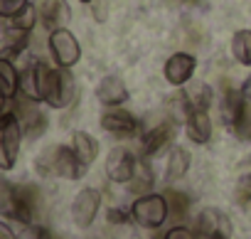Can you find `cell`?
Masks as SVG:
<instances>
[{
  "mask_svg": "<svg viewBox=\"0 0 251 239\" xmlns=\"http://www.w3.org/2000/svg\"><path fill=\"white\" fill-rule=\"evenodd\" d=\"M35 86L37 99L52 108H67L76 96V81L69 69H52L45 62H35Z\"/></svg>",
  "mask_w": 251,
  "mask_h": 239,
  "instance_id": "1",
  "label": "cell"
},
{
  "mask_svg": "<svg viewBox=\"0 0 251 239\" xmlns=\"http://www.w3.org/2000/svg\"><path fill=\"white\" fill-rule=\"evenodd\" d=\"M37 170L42 175H57L67 180H76L84 175L81 160L76 158L74 148H67V146H50L47 151H42L37 158Z\"/></svg>",
  "mask_w": 251,
  "mask_h": 239,
  "instance_id": "2",
  "label": "cell"
},
{
  "mask_svg": "<svg viewBox=\"0 0 251 239\" xmlns=\"http://www.w3.org/2000/svg\"><path fill=\"white\" fill-rule=\"evenodd\" d=\"M40 210V190L35 185H10L8 197L0 205V212L10 219L30 224Z\"/></svg>",
  "mask_w": 251,
  "mask_h": 239,
  "instance_id": "3",
  "label": "cell"
},
{
  "mask_svg": "<svg viewBox=\"0 0 251 239\" xmlns=\"http://www.w3.org/2000/svg\"><path fill=\"white\" fill-rule=\"evenodd\" d=\"M20 136H23V126L18 116L13 111L0 113V168L3 170H10L15 165L20 151Z\"/></svg>",
  "mask_w": 251,
  "mask_h": 239,
  "instance_id": "4",
  "label": "cell"
},
{
  "mask_svg": "<svg viewBox=\"0 0 251 239\" xmlns=\"http://www.w3.org/2000/svg\"><path fill=\"white\" fill-rule=\"evenodd\" d=\"M219 111H222V118L224 124L236 133V136H246L251 131V124H249V111H246V101H244V94L236 91V89H224V96H222V104H219Z\"/></svg>",
  "mask_w": 251,
  "mask_h": 239,
  "instance_id": "5",
  "label": "cell"
},
{
  "mask_svg": "<svg viewBox=\"0 0 251 239\" xmlns=\"http://www.w3.org/2000/svg\"><path fill=\"white\" fill-rule=\"evenodd\" d=\"M168 200L165 195H143L133 202L131 207V217L141 224V227H148V229H158L165 219H168Z\"/></svg>",
  "mask_w": 251,
  "mask_h": 239,
  "instance_id": "6",
  "label": "cell"
},
{
  "mask_svg": "<svg viewBox=\"0 0 251 239\" xmlns=\"http://www.w3.org/2000/svg\"><path fill=\"white\" fill-rule=\"evenodd\" d=\"M13 113L18 116V121H20V126H23V133H25L27 138H37V136L45 133V129H47V116H45L42 108L37 106V99L23 94V96L18 99Z\"/></svg>",
  "mask_w": 251,
  "mask_h": 239,
  "instance_id": "7",
  "label": "cell"
},
{
  "mask_svg": "<svg viewBox=\"0 0 251 239\" xmlns=\"http://www.w3.org/2000/svg\"><path fill=\"white\" fill-rule=\"evenodd\" d=\"M50 52L54 57V62L64 69L74 67L81 57V47L76 42V37L67 30V27H59V30H52L50 35Z\"/></svg>",
  "mask_w": 251,
  "mask_h": 239,
  "instance_id": "8",
  "label": "cell"
},
{
  "mask_svg": "<svg viewBox=\"0 0 251 239\" xmlns=\"http://www.w3.org/2000/svg\"><path fill=\"white\" fill-rule=\"evenodd\" d=\"M101 126H103V131L113 133L116 138H131V136H138V131H141L138 118L118 106H111L108 111H103Z\"/></svg>",
  "mask_w": 251,
  "mask_h": 239,
  "instance_id": "9",
  "label": "cell"
},
{
  "mask_svg": "<svg viewBox=\"0 0 251 239\" xmlns=\"http://www.w3.org/2000/svg\"><path fill=\"white\" fill-rule=\"evenodd\" d=\"M197 232L207 239H231V222L222 210L204 207L197 217Z\"/></svg>",
  "mask_w": 251,
  "mask_h": 239,
  "instance_id": "10",
  "label": "cell"
},
{
  "mask_svg": "<svg viewBox=\"0 0 251 239\" xmlns=\"http://www.w3.org/2000/svg\"><path fill=\"white\" fill-rule=\"evenodd\" d=\"M101 207V192L94 187H84L74 202H72V219L76 227H89L96 219V212Z\"/></svg>",
  "mask_w": 251,
  "mask_h": 239,
  "instance_id": "11",
  "label": "cell"
},
{
  "mask_svg": "<svg viewBox=\"0 0 251 239\" xmlns=\"http://www.w3.org/2000/svg\"><path fill=\"white\" fill-rule=\"evenodd\" d=\"M136 158L131 156V151L126 148H113L106 158V175L113 183H128L136 173Z\"/></svg>",
  "mask_w": 251,
  "mask_h": 239,
  "instance_id": "12",
  "label": "cell"
},
{
  "mask_svg": "<svg viewBox=\"0 0 251 239\" xmlns=\"http://www.w3.org/2000/svg\"><path fill=\"white\" fill-rule=\"evenodd\" d=\"M177 101L182 104L185 113L207 111V108L212 106V101H214V91H212L204 81H190V84L182 89V94H180Z\"/></svg>",
  "mask_w": 251,
  "mask_h": 239,
  "instance_id": "13",
  "label": "cell"
},
{
  "mask_svg": "<svg viewBox=\"0 0 251 239\" xmlns=\"http://www.w3.org/2000/svg\"><path fill=\"white\" fill-rule=\"evenodd\" d=\"M177 136V126L175 121H163L158 124L155 129H151L143 141H141V148H143V156H158L163 148H168Z\"/></svg>",
  "mask_w": 251,
  "mask_h": 239,
  "instance_id": "14",
  "label": "cell"
},
{
  "mask_svg": "<svg viewBox=\"0 0 251 239\" xmlns=\"http://www.w3.org/2000/svg\"><path fill=\"white\" fill-rule=\"evenodd\" d=\"M195 67H197V62H195L192 54L177 52V54H173V57L165 62V79H168L170 84H175V86H182V84H187V81L192 79Z\"/></svg>",
  "mask_w": 251,
  "mask_h": 239,
  "instance_id": "15",
  "label": "cell"
},
{
  "mask_svg": "<svg viewBox=\"0 0 251 239\" xmlns=\"http://www.w3.org/2000/svg\"><path fill=\"white\" fill-rule=\"evenodd\" d=\"M40 18H42V25L47 30H59V27H64L69 23L72 10L67 5V0H42Z\"/></svg>",
  "mask_w": 251,
  "mask_h": 239,
  "instance_id": "16",
  "label": "cell"
},
{
  "mask_svg": "<svg viewBox=\"0 0 251 239\" xmlns=\"http://www.w3.org/2000/svg\"><path fill=\"white\" fill-rule=\"evenodd\" d=\"M96 96L103 106H121L123 101H128V89H126V84L121 81V77H103L99 89H96Z\"/></svg>",
  "mask_w": 251,
  "mask_h": 239,
  "instance_id": "17",
  "label": "cell"
},
{
  "mask_svg": "<svg viewBox=\"0 0 251 239\" xmlns=\"http://www.w3.org/2000/svg\"><path fill=\"white\" fill-rule=\"evenodd\" d=\"M187 136L195 143H207L212 138V121L207 111H192L187 113Z\"/></svg>",
  "mask_w": 251,
  "mask_h": 239,
  "instance_id": "18",
  "label": "cell"
},
{
  "mask_svg": "<svg viewBox=\"0 0 251 239\" xmlns=\"http://www.w3.org/2000/svg\"><path fill=\"white\" fill-rule=\"evenodd\" d=\"M72 148H74V153H76V158L81 160V165H84V168H89V165L96 160L99 143H96V141H94L89 133L76 131V133L72 136Z\"/></svg>",
  "mask_w": 251,
  "mask_h": 239,
  "instance_id": "19",
  "label": "cell"
},
{
  "mask_svg": "<svg viewBox=\"0 0 251 239\" xmlns=\"http://www.w3.org/2000/svg\"><path fill=\"white\" fill-rule=\"evenodd\" d=\"M0 91H3L8 99L20 91V74L13 67V62L5 59V57H0Z\"/></svg>",
  "mask_w": 251,
  "mask_h": 239,
  "instance_id": "20",
  "label": "cell"
},
{
  "mask_svg": "<svg viewBox=\"0 0 251 239\" xmlns=\"http://www.w3.org/2000/svg\"><path fill=\"white\" fill-rule=\"evenodd\" d=\"M153 170H151V165L146 163V160H138L136 163V173H133V178L128 180V187H131V192L133 195H148V190L153 187Z\"/></svg>",
  "mask_w": 251,
  "mask_h": 239,
  "instance_id": "21",
  "label": "cell"
},
{
  "mask_svg": "<svg viewBox=\"0 0 251 239\" xmlns=\"http://www.w3.org/2000/svg\"><path fill=\"white\" fill-rule=\"evenodd\" d=\"M231 54L239 64H251V30H239L231 37Z\"/></svg>",
  "mask_w": 251,
  "mask_h": 239,
  "instance_id": "22",
  "label": "cell"
},
{
  "mask_svg": "<svg viewBox=\"0 0 251 239\" xmlns=\"http://www.w3.org/2000/svg\"><path fill=\"white\" fill-rule=\"evenodd\" d=\"M187 170H190V153L185 148L175 146L168 158V180H180Z\"/></svg>",
  "mask_w": 251,
  "mask_h": 239,
  "instance_id": "23",
  "label": "cell"
},
{
  "mask_svg": "<svg viewBox=\"0 0 251 239\" xmlns=\"http://www.w3.org/2000/svg\"><path fill=\"white\" fill-rule=\"evenodd\" d=\"M27 35H30V32H25V30H15V27H13V30L3 37V45H0V52H3V57L10 59V57L20 54V52L27 47Z\"/></svg>",
  "mask_w": 251,
  "mask_h": 239,
  "instance_id": "24",
  "label": "cell"
},
{
  "mask_svg": "<svg viewBox=\"0 0 251 239\" xmlns=\"http://www.w3.org/2000/svg\"><path fill=\"white\" fill-rule=\"evenodd\" d=\"M165 200H168V212L170 217L175 219H185L187 212H190V197L185 192H177V190H168L165 192Z\"/></svg>",
  "mask_w": 251,
  "mask_h": 239,
  "instance_id": "25",
  "label": "cell"
},
{
  "mask_svg": "<svg viewBox=\"0 0 251 239\" xmlns=\"http://www.w3.org/2000/svg\"><path fill=\"white\" fill-rule=\"evenodd\" d=\"M10 20H13L10 25H13L15 30H25V32H30V30L35 27V23H37V10L27 3V5H25L15 18H10Z\"/></svg>",
  "mask_w": 251,
  "mask_h": 239,
  "instance_id": "26",
  "label": "cell"
},
{
  "mask_svg": "<svg viewBox=\"0 0 251 239\" xmlns=\"http://www.w3.org/2000/svg\"><path fill=\"white\" fill-rule=\"evenodd\" d=\"M25 5L27 0H0V18H15Z\"/></svg>",
  "mask_w": 251,
  "mask_h": 239,
  "instance_id": "27",
  "label": "cell"
},
{
  "mask_svg": "<svg viewBox=\"0 0 251 239\" xmlns=\"http://www.w3.org/2000/svg\"><path fill=\"white\" fill-rule=\"evenodd\" d=\"M236 197H239L241 205H246L251 200V173H244L241 175V180L236 185Z\"/></svg>",
  "mask_w": 251,
  "mask_h": 239,
  "instance_id": "28",
  "label": "cell"
},
{
  "mask_svg": "<svg viewBox=\"0 0 251 239\" xmlns=\"http://www.w3.org/2000/svg\"><path fill=\"white\" fill-rule=\"evenodd\" d=\"M165 239H197V237H195V232L187 229V227H173V229L165 234Z\"/></svg>",
  "mask_w": 251,
  "mask_h": 239,
  "instance_id": "29",
  "label": "cell"
},
{
  "mask_svg": "<svg viewBox=\"0 0 251 239\" xmlns=\"http://www.w3.org/2000/svg\"><path fill=\"white\" fill-rule=\"evenodd\" d=\"M27 239H59V237H54L50 229H45V227H32L30 229V234H27Z\"/></svg>",
  "mask_w": 251,
  "mask_h": 239,
  "instance_id": "30",
  "label": "cell"
},
{
  "mask_svg": "<svg viewBox=\"0 0 251 239\" xmlns=\"http://www.w3.org/2000/svg\"><path fill=\"white\" fill-rule=\"evenodd\" d=\"M128 219H133V217H128V214H126L123 210H108V222L111 224H123V222H128Z\"/></svg>",
  "mask_w": 251,
  "mask_h": 239,
  "instance_id": "31",
  "label": "cell"
},
{
  "mask_svg": "<svg viewBox=\"0 0 251 239\" xmlns=\"http://www.w3.org/2000/svg\"><path fill=\"white\" fill-rule=\"evenodd\" d=\"M0 239H15V234H13V229L5 224V222H0Z\"/></svg>",
  "mask_w": 251,
  "mask_h": 239,
  "instance_id": "32",
  "label": "cell"
},
{
  "mask_svg": "<svg viewBox=\"0 0 251 239\" xmlns=\"http://www.w3.org/2000/svg\"><path fill=\"white\" fill-rule=\"evenodd\" d=\"M8 192H10V183L0 178V205H3V200L8 197Z\"/></svg>",
  "mask_w": 251,
  "mask_h": 239,
  "instance_id": "33",
  "label": "cell"
},
{
  "mask_svg": "<svg viewBox=\"0 0 251 239\" xmlns=\"http://www.w3.org/2000/svg\"><path fill=\"white\" fill-rule=\"evenodd\" d=\"M241 94H244V96H251V77L244 81V89H241Z\"/></svg>",
  "mask_w": 251,
  "mask_h": 239,
  "instance_id": "34",
  "label": "cell"
},
{
  "mask_svg": "<svg viewBox=\"0 0 251 239\" xmlns=\"http://www.w3.org/2000/svg\"><path fill=\"white\" fill-rule=\"evenodd\" d=\"M5 99H8V96L0 91V113H5V111H3V108H5Z\"/></svg>",
  "mask_w": 251,
  "mask_h": 239,
  "instance_id": "35",
  "label": "cell"
},
{
  "mask_svg": "<svg viewBox=\"0 0 251 239\" xmlns=\"http://www.w3.org/2000/svg\"><path fill=\"white\" fill-rule=\"evenodd\" d=\"M79 3H94V0H79Z\"/></svg>",
  "mask_w": 251,
  "mask_h": 239,
  "instance_id": "36",
  "label": "cell"
},
{
  "mask_svg": "<svg viewBox=\"0 0 251 239\" xmlns=\"http://www.w3.org/2000/svg\"><path fill=\"white\" fill-rule=\"evenodd\" d=\"M185 3H195V0H185Z\"/></svg>",
  "mask_w": 251,
  "mask_h": 239,
  "instance_id": "37",
  "label": "cell"
},
{
  "mask_svg": "<svg viewBox=\"0 0 251 239\" xmlns=\"http://www.w3.org/2000/svg\"><path fill=\"white\" fill-rule=\"evenodd\" d=\"M249 138H251V131H249Z\"/></svg>",
  "mask_w": 251,
  "mask_h": 239,
  "instance_id": "38",
  "label": "cell"
}]
</instances>
